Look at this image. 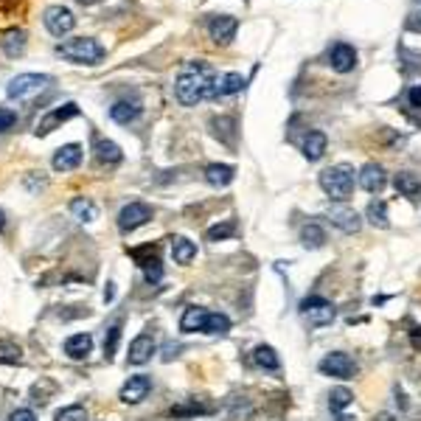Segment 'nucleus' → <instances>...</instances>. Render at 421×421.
<instances>
[{
    "mask_svg": "<svg viewBox=\"0 0 421 421\" xmlns=\"http://www.w3.org/2000/svg\"><path fill=\"white\" fill-rule=\"evenodd\" d=\"M217 88H219V79H217L214 68L205 62H188L180 70V76L175 79V96L183 107H194L202 99L217 96Z\"/></svg>",
    "mask_w": 421,
    "mask_h": 421,
    "instance_id": "1",
    "label": "nucleus"
},
{
    "mask_svg": "<svg viewBox=\"0 0 421 421\" xmlns=\"http://www.w3.org/2000/svg\"><path fill=\"white\" fill-rule=\"evenodd\" d=\"M104 46L96 42L93 37H76L68 42H59L57 46V57L73 62V65H99L104 59Z\"/></svg>",
    "mask_w": 421,
    "mask_h": 421,
    "instance_id": "2",
    "label": "nucleus"
},
{
    "mask_svg": "<svg viewBox=\"0 0 421 421\" xmlns=\"http://www.w3.org/2000/svg\"><path fill=\"white\" fill-rule=\"evenodd\" d=\"M320 188L337 199V202H346L354 191V168L349 163H337L331 168H326V172L320 175Z\"/></svg>",
    "mask_w": 421,
    "mask_h": 421,
    "instance_id": "3",
    "label": "nucleus"
},
{
    "mask_svg": "<svg viewBox=\"0 0 421 421\" xmlns=\"http://www.w3.org/2000/svg\"><path fill=\"white\" fill-rule=\"evenodd\" d=\"M48 84H51V76H46V73H20L9 81L6 96L12 101H31L39 93H46Z\"/></svg>",
    "mask_w": 421,
    "mask_h": 421,
    "instance_id": "4",
    "label": "nucleus"
},
{
    "mask_svg": "<svg viewBox=\"0 0 421 421\" xmlns=\"http://www.w3.org/2000/svg\"><path fill=\"white\" fill-rule=\"evenodd\" d=\"M301 315L306 317L309 326L320 329V326H329V323L337 317V309H334L331 301L320 298V295H312V298H306V301L301 304Z\"/></svg>",
    "mask_w": 421,
    "mask_h": 421,
    "instance_id": "5",
    "label": "nucleus"
},
{
    "mask_svg": "<svg viewBox=\"0 0 421 421\" xmlns=\"http://www.w3.org/2000/svg\"><path fill=\"white\" fill-rule=\"evenodd\" d=\"M149 219H152V208L146 202H130V205H124L118 214V231L133 233V231L144 228Z\"/></svg>",
    "mask_w": 421,
    "mask_h": 421,
    "instance_id": "6",
    "label": "nucleus"
},
{
    "mask_svg": "<svg viewBox=\"0 0 421 421\" xmlns=\"http://www.w3.org/2000/svg\"><path fill=\"white\" fill-rule=\"evenodd\" d=\"M320 371L326 376H334V379H354L357 362L349 354H343V351H331V354H326L320 360Z\"/></svg>",
    "mask_w": 421,
    "mask_h": 421,
    "instance_id": "7",
    "label": "nucleus"
},
{
    "mask_svg": "<svg viewBox=\"0 0 421 421\" xmlns=\"http://www.w3.org/2000/svg\"><path fill=\"white\" fill-rule=\"evenodd\" d=\"M79 115V107L73 104V101H68V104H62V107H54L51 112H46V115H42L39 118V124H37V135L39 138H46V135H51L54 130H57V126H62L65 121H70V118H76Z\"/></svg>",
    "mask_w": 421,
    "mask_h": 421,
    "instance_id": "8",
    "label": "nucleus"
},
{
    "mask_svg": "<svg viewBox=\"0 0 421 421\" xmlns=\"http://www.w3.org/2000/svg\"><path fill=\"white\" fill-rule=\"evenodd\" d=\"M42 23H46V28L54 37H65L68 31H73L76 17H73V12L68 6H48L46 14H42Z\"/></svg>",
    "mask_w": 421,
    "mask_h": 421,
    "instance_id": "9",
    "label": "nucleus"
},
{
    "mask_svg": "<svg viewBox=\"0 0 421 421\" xmlns=\"http://www.w3.org/2000/svg\"><path fill=\"white\" fill-rule=\"evenodd\" d=\"M149 391H152V379H149L146 373H138V376H130V379H126V385L121 388L118 399H121L124 404H138V402H144V399L149 396Z\"/></svg>",
    "mask_w": 421,
    "mask_h": 421,
    "instance_id": "10",
    "label": "nucleus"
},
{
    "mask_svg": "<svg viewBox=\"0 0 421 421\" xmlns=\"http://www.w3.org/2000/svg\"><path fill=\"white\" fill-rule=\"evenodd\" d=\"M329 65L337 73H349L357 68V51L349 46V42H334L329 48Z\"/></svg>",
    "mask_w": 421,
    "mask_h": 421,
    "instance_id": "11",
    "label": "nucleus"
},
{
    "mask_svg": "<svg viewBox=\"0 0 421 421\" xmlns=\"http://www.w3.org/2000/svg\"><path fill=\"white\" fill-rule=\"evenodd\" d=\"M236 28H239V23L231 14H217V17L208 20V34H210V39H214V42H219V46H228V42H233Z\"/></svg>",
    "mask_w": 421,
    "mask_h": 421,
    "instance_id": "12",
    "label": "nucleus"
},
{
    "mask_svg": "<svg viewBox=\"0 0 421 421\" xmlns=\"http://www.w3.org/2000/svg\"><path fill=\"white\" fill-rule=\"evenodd\" d=\"M329 219H331L334 228H340L343 233H357L362 228L360 214H357L354 208H349V205H334V208H329Z\"/></svg>",
    "mask_w": 421,
    "mask_h": 421,
    "instance_id": "13",
    "label": "nucleus"
},
{
    "mask_svg": "<svg viewBox=\"0 0 421 421\" xmlns=\"http://www.w3.org/2000/svg\"><path fill=\"white\" fill-rule=\"evenodd\" d=\"M388 177H385V168L379 166V163H365L362 166V172H360V186L368 191V194H379L385 188Z\"/></svg>",
    "mask_w": 421,
    "mask_h": 421,
    "instance_id": "14",
    "label": "nucleus"
},
{
    "mask_svg": "<svg viewBox=\"0 0 421 421\" xmlns=\"http://www.w3.org/2000/svg\"><path fill=\"white\" fill-rule=\"evenodd\" d=\"M155 337L152 334H138L135 337V340L130 343V354H126V357H130V362L133 365H144V362H149L152 360V354H155Z\"/></svg>",
    "mask_w": 421,
    "mask_h": 421,
    "instance_id": "15",
    "label": "nucleus"
},
{
    "mask_svg": "<svg viewBox=\"0 0 421 421\" xmlns=\"http://www.w3.org/2000/svg\"><path fill=\"white\" fill-rule=\"evenodd\" d=\"M79 163H81V146L79 144H65L54 155V172H73Z\"/></svg>",
    "mask_w": 421,
    "mask_h": 421,
    "instance_id": "16",
    "label": "nucleus"
},
{
    "mask_svg": "<svg viewBox=\"0 0 421 421\" xmlns=\"http://www.w3.org/2000/svg\"><path fill=\"white\" fill-rule=\"evenodd\" d=\"M110 118L115 124H133L141 118V101H130V99H121L110 107Z\"/></svg>",
    "mask_w": 421,
    "mask_h": 421,
    "instance_id": "17",
    "label": "nucleus"
},
{
    "mask_svg": "<svg viewBox=\"0 0 421 421\" xmlns=\"http://www.w3.org/2000/svg\"><path fill=\"white\" fill-rule=\"evenodd\" d=\"M233 177H236V168L225 166V163H210L205 168V180H208V186H214V188H225L228 183H233Z\"/></svg>",
    "mask_w": 421,
    "mask_h": 421,
    "instance_id": "18",
    "label": "nucleus"
},
{
    "mask_svg": "<svg viewBox=\"0 0 421 421\" xmlns=\"http://www.w3.org/2000/svg\"><path fill=\"white\" fill-rule=\"evenodd\" d=\"M62 349H65V354L70 360H84L93 351V337L90 334H73V337H68V340H65Z\"/></svg>",
    "mask_w": 421,
    "mask_h": 421,
    "instance_id": "19",
    "label": "nucleus"
},
{
    "mask_svg": "<svg viewBox=\"0 0 421 421\" xmlns=\"http://www.w3.org/2000/svg\"><path fill=\"white\" fill-rule=\"evenodd\" d=\"M70 214H73L79 222L90 225V222H96V219H99V208H96V202H93V199H88V197H76V199L70 202Z\"/></svg>",
    "mask_w": 421,
    "mask_h": 421,
    "instance_id": "20",
    "label": "nucleus"
},
{
    "mask_svg": "<svg viewBox=\"0 0 421 421\" xmlns=\"http://www.w3.org/2000/svg\"><path fill=\"white\" fill-rule=\"evenodd\" d=\"M205 320H208V309L202 306H188L180 317V331L191 334V331H202L205 329Z\"/></svg>",
    "mask_w": 421,
    "mask_h": 421,
    "instance_id": "21",
    "label": "nucleus"
},
{
    "mask_svg": "<svg viewBox=\"0 0 421 421\" xmlns=\"http://www.w3.org/2000/svg\"><path fill=\"white\" fill-rule=\"evenodd\" d=\"M172 256L177 264H191L197 259V244L186 236H175L172 239Z\"/></svg>",
    "mask_w": 421,
    "mask_h": 421,
    "instance_id": "22",
    "label": "nucleus"
},
{
    "mask_svg": "<svg viewBox=\"0 0 421 421\" xmlns=\"http://www.w3.org/2000/svg\"><path fill=\"white\" fill-rule=\"evenodd\" d=\"M121 157H124V152H121V146L118 144H112V141H96V160L99 163H104V166H115V163H121Z\"/></svg>",
    "mask_w": 421,
    "mask_h": 421,
    "instance_id": "23",
    "label": "nucleus"
},
{
    "mask_svg": "<svg viewBox=\"0 0 421 421\" xmlns=\"http://www.w3.org/2000/svg\"><path fill=\"white\" fill-rule=\"evenodd\" d=\"M326 146H329V141H326L323 133H309L306 141H304V157L306 160H320L326 155Z\"/></svg>",
    "mask_w": 421,
    "mask_h": 421,
    "instance_id": "24",
    "label": "nucleus"
},
{
    "mask_svg": "<svg viewBox=\"0 0 421 421\" xmlns=\"http://www.w3.org/2000/svg\"><path fill=\"white\" fill-rule=\"evenodd\" d=\"M393 186H396V191L402 197H418L421 194V180L415 175H410V172H399L393 177Z\"/></svg>",
    "mask_w": 421,
    "mask_h": 421,
    "instance_id": "25",
    "label": "nucleus"
},
{
    "mask_svg": "<svg viewBox=\"0 0 421 421\" xmlns=\"http://www.w3.org/2000/svg\"><path fill=\"white\" fill-rule=\"evenodd\" d=\"M23 51H26V31H20V28L9 31L3 37V54L14 59V57H23Z\"/></svg>",
    "mask_w": 421,
    "mask_h": 421,
    "instance_id": "26",
    "label": "nucleus"
},
{
    "mask_svg": "<svg viewBox=\"0 0 421 421\" xmlns=\"http://www.w3.org/2000/svg\"><path fill=\"white\" fill-rule=\"evenodd\" d=\"M253 362H256L259 368H264V371H278L281 368V360H278L275 349H270V346H256V351H253Z\"/></svg>",
    "mask_w": 421,
    "mask_h": 421,
    "instance_id": "27",
    "label": "nucleus"
},
{
    "mask_svg": "<svg viewBox=\"0 0 421 421\" xmlns=\"http://www.w3.org/2000/svg\"><path fill=\"white\" fill-rule=\"evenodd\" d=\"M365 217H368V222H371V225H376V228H391V219H388V205H385L382 199H373V202L368 205V210H365Z\"/></svg>",
    "mask_w": 421,
    "mask_h": 421,
    "instance_id": "28",
    "label": "nucleus"
},
{
    "mask_svg": "<svg viewBox=\"0 0 421 421\" xmlns=\"http://www.w3.org/2000/svg\"><path fill=\"white\" fill-rule=\"evenodd\" d=\"M301 242H304V247H306V250H317V247H323L326 233H323V228H320V225L309 222V225H304V228H301Z\"/></svg>",
    "mask_w": 421,
    "mask_h": 421,
    "instance_id": "29",
    "label": "nucleus"
},
{
    "mask_svg": "<svg viewBox=\"0 0 421 421\" xmlns=\"http://www.w3.org/2000/svg\"><path fill=\"white\" fill-rule=\"evenodd\" d=\"M244 88V76L242 73H225L219 79V88H217V96H233Z\"/></svg>",
    "mask_w": 421,
    "mask_h": 421,
    "instance_id": "30",
    "label": "nucleus"
},
{
    "mask_svg": "<svg viewBox=\"0 0 421 421\" xmlns=\"http://www.w3.org/2000/svg\"><path fill=\"white\" fill-rule=\"evenodd\" d=\"M236 231H239V225H236V219H225L222 225H214V228H208V233H205V239H208V242H225V239H231V236H236Z\"/></svg>",
    "mask_w": 421,
    "mask_h": 421,
    "instance_id": "31",
    "label": "nucleus"
},
{
    "mask_svg": "<svg viewBox=\"0 0 421 421\" xmlns=\"http://www.w3.org/2000/svg\"><path fill=\"white\" fill-rule=\"evenodd\" d=\"M205 334H228L231 331V320L228 315L222 312H208V320H205Z\"/></svg>",
    "mask_w": 421,
    "mask_h": 421,
    "instance_id": "32",
    "label": "nucleus"
},
{
    "mask_svg": "<svg viewBox=\"0 0 421 421\" xmlns=\"http://www.w3.org/2000/svg\"><path fill=\"white\" fill-rule=\"evenodd\" d=\"M351 402H354V393H351L349 388H334V391L329 393V407H331L334 413L346 410V407H349Z\"/></svg>",
    "mask_w": 421,
    "mask_h": 421,
    "instance_id": "33",
    "label": "nucleus"
},
{
    "mask_svg": "<svg viewBox=\"0 0 421 421\" xmlns=\"http://www.w3.org/2000/svg\"><path fill=\"white\" fill-rule=\"evenodd\" d=\"M118 340H121V323H112V326L107 329V334H104V357H107V360L115 357Z\"/></svg>",
    "mask_w": 421,
    "mask_h": 421,
    "instance_id": "34",
    "label": "nucleus"
},
{
    "mask_svg": "<svg viewBox=\"0 0 421 421\" xmlns=\"http://www.w3.org/2000/svg\"><path fill=\"white\" fill-rule=\"evenodd\" d=\"M130 256L141 264V267H146V264H152V262H157V247L155 244H146V247H133L130 250Z\"/></svg>",
    "mask_w": 421,
    "mask_h": 421,
    "instance_id": "35",
    "label": "nucleus"
},
{
    "mask_svg": "<svg viewBox=\"0 0 421 421\" xmlns=\"http://www.w3.org/2000/svg\"><path fill=\"white\" fill-rule=\"evenodd\" d=\"M57 421H88V410L81 404H70V407H62L57 413Z\"/></svg>",
    "mask_w": 421,
    "mask_h": 421,
    "instance_id": "36",
    "label": "nucleus"
},
{
    "mask_svg": "<svg viewBox=\"0 0 421 421\" xmlns=\"http://www.w3.org/2000/svg\"><path fill=\"white\" fill-rule=\"evenodd\" d=\"M23 360L20 349L14 343H6V346H0V362H9V365H17Z\"/></svg>",
    "mask_w": 421,
    "mask_h": 421,
    "instance_id": "37",
    "label": "nucleus"
},
{
    "mask_svg": "<svg viewBox=\"0 0 421 421\" xmlns=\"http://www.w3.org/2000/svg\"><path fill=\"white\" fill-rule=\"evenodd\" d=\"M199 413H208V407H202V404H183V407H172V415H175V418H183V415H199Z\"/></svg>",
    "mask_w": 421,
    "mask_h": 421,
    "instance_id": "38",
    "label": "nucleus"
},
{
    "mask_svg": "<svg viewBox=\"0 0 421 421\" xmlns=\"http://www.w3.org/2000/svg\"><path fill=\"white\" fill-rule=\"evenodd\" d=\"M14 124H17V112H12V110H3V107H0V133H9Z\"/></svg>",
    "mask_w": 421,
    "mask_h": 421,
    "instance_id": "39",
    "label": "nucleus"
},
{
    "mask_svg": "<svg viewBox=\"0 0 421 421\" xmlns=\"http://www.w3.org/2000/svg\"><path fill=\"white\" fill-rule=\"evenodd\" d=\"M144 275H146V281H149V284H157V281L163 278V267H160V259H157V262H152V264H146V267H144Z\"/></svg>",
    "mask_w": 421,
    "mask_h": 421,
    "instance_id": "40",
    "label": "nucleus"
},
{
    "mask_svg": "<svg viewBox=\"0 0 421 421\" xmlns=\"http://www.w3.org/2000/svg\"><path fill=\"white\" fill-rule=\"evenodd\" d=\"M9 421H37V415H34L28 407H20V410H14V413L9 415Z\"/></svg>",
    "mask_w": 421,
    "mask_h": 421,
    "instance_id": "41",
    "label": "nucleus"
},
{
    "mask_svg": "<svg viewBox=\"0 0 421 421\" xmlns=\"http://www.w3.org/2000/svg\"><path fill=\"white\" fill-rule=\"evenodd\" d=\"M407 99H410V107H421V84H413Z\"/></svg>",
    "mask_w": 421,
    "mask_h": 421,
    "instance_id": "42",
    "label": "nucleus"
},
{
    "mask_svg": "<svg viewBox=\"0 0 421 421\" xmlns=\"http://www.w3.org/2000/svg\"><path fill=\"white\" fill-rule=\"evenodd\" d=\"M407 28H410V31H421V9L413 12V14L407 17Z\"/></svg>",
    "mask_w": 421,
    "mask_h": 421,
    "instance_id": "43",
    "label": "nucleus"
},
{
    "mask_svg": "<svg viewBox=\"0 0 421 421\" xmlns=\"http://www.w3.org/2000/svg\"><path fill=\"white\" fill-rule=\"evenodd\" d=\"M410 343H413L415 351H421V329H413L410 331Z\"/></svg>",
    "mask_w": 421,
    "mask_h": 421,
    "instance_id": "44",
    "label": "nucleus"
},
{
    "mask_svg": "<svg viewBox=\"0 0 421 421\" xmlns=\"http://www.w3.org/2000/svg\"><path fill=\"white\" fill-rule=\"evenodd\" d=\"M76 3H81V6H96V3H101V0H76Z\"/></svg>",
    "mask_w": 421,
    "mask_h": 421,
    "instance_id": "45",
    "label": "nucleus"
},
{
    "mask_svg": "<svg viewBox=\"0 0 421 421\" xmlns=\"http://www.w3.org/2000/svg\"><path fill=\"white\" fill-rule=\"evenodd\" d=\"M104 301H112V284H107V289H104Z\"/></svg>",
    "mask_w": 421,
    "mask_h": 421,
    "instance_id": "46",
    "label": "nucleus"
},
{
    "mask_svg": "<svg viewBox=\"0 0 421 421\" xmlns=\"http://www.w3.org/2000/svg\"><path fill=\"white\" fill-rule=\"evenodd\" d=\"M337 421H357L354 415H337Z\"/></svg>",
    "mask_w": 421,
    "mask_h": 421,
    "instance_id": "47",
    "label": "nucleus"
},
{
    "mask_svg": "<svg viewBox=\"0 0 421 421\" xmlns=\"http://www.w3.org/2000/svg\"><path fill=\"white\" fill-rule=\"evenodd\" d=\"M0 231H3V210H0Z\"/></svg>",
    "mask_w": 421,
    "mask_h": 421,
    "instance_id": "48",
    "label": "nucleus"
},
{
    "mask_svg": "<svg viewBox=\"0 0 421 421\" xmlns=\"http://www.w3.org/2000/svg\"><path fill=\"white\" fill-rule=\"evenodd\" d=\"M415 3H418V6H421V0H415Z\"/></svg>",
    "mask_w": 421,
    "mask_h": 421,
    "instance_id": "49",
    "label": "nucleus"
}]
</instances>
